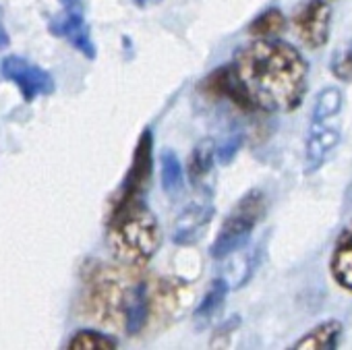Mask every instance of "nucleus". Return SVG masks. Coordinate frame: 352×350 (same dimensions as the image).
Instances as JSON below:
<instances>
[{"mask_svg": "<svg viewBox=\"0 0 352 350\" xmlns=\"http://www.w3.org/2000/svg\"><path fill=\"white\" fill-rule=\"evenodd\" d=\"M9 44H11V40H9V34H7V30L0 25V50H5V48H9Z\"/></svg>", "mask_w": 352, "mask_h": 350, "instance_id": "nucleus-21", "label": "nucleus"}, {"mask_svg": "<svg viewBox=\"0 0 352 350\" xmlns=\"http://www.w3.org/2000/svg\"><path fill=\"white\" fill-rule=\"evenodd\" d=\"M214 210L210 206H191L187 212H183L179 224H176L174 243L176 245H193L204 232V228L210 224Z\"/></svg>", "mask_w": 352, "mask_h": 350, "instance_id": "nucleus-10", "label": "nucleus"}, {"mask_svg": "<svg viewBox=\"0 0 352 350\" xmlns=\"http://www.w3.org/2000/svg\"><path fill=\"white\" fill-rule=\"evenodd\" d=\"M333 118H313L309 137L305 143V172H317L338 147L342 135L340 129L331 122Z\"/></svg>", "mask_w": 352, "mask_h": 350, "instance_id": "nucleus-8", "label": "nucleus"}, {"mask_svg": "<svg viewBox=\"0 0 352 350\" xmlns=\"http://www.w3.org/2000/svg\"><path fill=\"white\" fill-rule=\"evenodd\" d=\"M0 73L21 89L25 102H34L38 96H50L54 91V79L44 69L28 63L25 58L7 56L0 65Z\"/></svg>", "mask_w": 352, "mask_h": 350, "instance_id": "nucleus-5", "label": "nucleus"}, {"mask_svg": "<svg viewBox=\"0 0 352 350\" xmlns=\"http://www.w3.org/2000/svg\"><path fill=\"white\" fill-rule=\"evenodd\" d=\"M108 237L114 255L131 267L145 265L162 243L160 224L141 197L118 201Z\"/></svg>", "mask_w": 352, "mask_h": 350, "instance_id": "nucleus-3", "label": "nucleus"}, {"mask_svg": "<svg viewBox=\"0 0 352 350\" xmlns=\"http://www.w3.org/2000/svg\"><path fill=\"white\" fill-rule=\"evenodd\" d=\"M329 69L338 81H346V83L352 81V40L346 42L344 46L336 48L331 63H329Z\"/></svg>", "mask_w": 352, "mask_h": 350, "instance_id": "nucleus-19", "label": "nucleus"}, {"mask_svg": "<svg viewBox=\"0 0 352 350\" xmlns=\"http://www.w3.org/2000/svg\"><path fill=\"white\" fill-rule=\"evenodd\" d=\"M294 28L307 48L317 50L325 46L331 28V9L327 0H307L294 15Z\"/></svg>", "mask_w": 352, "mask_h": 350, "instance_id": "nucleus-6", "label": "nucleus"}, {"mask_svg": "<svg viewBox=\"0 0 352 350\" xmlns=\"http://www.w3.org/2000/svg\"><path fill=\"white\" fill-rule=\"evenodd\" d=\"M87 307L98 321L122 325L135 336L149 321V284L114 267H98L87 282Z\"/></svg>", "mask_w": 352, "mask_h": 350, "instance_id": "nucleus-2", "label": "nucleus"}, {"mask_svg": "<svg viewBox=\"0 0 352 350\" xmlns=\"http://www.w3.org/2000/svg\"><path fill=\"white\" fill-rule=\"evenodd\" d=\"M228 290L230 288H228V282L226 280H222V278L214 280L212 288L206 292V296L201 298V303H199V307H197V311L193 315V321H195V327L197 329L208 327L210 321L222 311V307L226 303V296H228Z\"/></svg>", "mask_w": 352, "mask_h": 350, "instance_id": "nucleus-13", "label": "nucleus"}, {"mask_svg": "<svg viewBox=\"0 0 352 350\" xmlns=\"http://www.w3.org/2000/svg\"><path fill=\"white\" fill-rule=\"evenodd\" d=\"M241 145H243V135L230 137L224 145L216 147V160H218L220 164H230V162L234 160V155L239 153Z\"/></svg>", "mask_w": 352, "mask_h": 350, "instance_id": "nucleus-20", "label": "nucleus"}, {"mask_svg": "<svg viewBox=\"0 0 352 350\" xmlns=\"http://www.w3.org/2000/svg\"><path fill=\"white\" fill-rule=\"evenodd\" d=\"M151 149H153V135L149 129H145L137 147H135L133 166H131L126 179L122 183V191H120L118 201L143 197V193L147 191L151 174H153V151Z\"/></svg>", "mask_w": 352, "mask_h": 350, "instance_id": "nucleus-7", "label": "nucleus"}, {"mask_svg": "<svg viewBox=\"0 0 352 350\" xmlns=\"http://www.w3.org/2000/svg\"><path fill=\"white\" fill-rule=\"evenodd\" d=\"M286 28V19L282 15V11L278 9H270L265 13H261L251 25H249V34L255 38H274L278 34H282Z\"/></svg>", "mask_w": 352, "mask_h": 350, "instance_id": "nucleus-16", "label": "nucleus"}, {"mask_svg": "<svg viewBox=\"0 0 352 350\" xmlns=\"http://www.w3.org/2000/svg\"><path fill=\"white\" fill-rule=\"evenodd\" d=\"M234 77L255 110L290 112L307 91V63L286 42L259 38L239 50L230 65Z\"/></svg>", "mask_w": 352, "mask_h": 350, "instance_id": "nucleus-1", "label": "nucleus"}, {"mask_svg": "<svg viewBox=\"0 0 352 350\" xmlns=\"http://www.w3.org/2000/svg\"><path fill=\"white\" fill-rule=\"evenodd\" d=\"M342 331H344L342 321L327 319V321L315 325L311 331H307L300 340H296L292 348H296V350H321V348L333 350V348H338Z\"/></svg>", "mask_w": 352, "mask_h": 350, "instance_id": "nucleus-11", "label": "nucleus"}, {"mask_svg": "<svg viewBox=\"0 0 352 350\" xmlns=\"http://www.w3.org/2000/svg\"><path fill=\"white\" fill-rule=\"evenodd\" d=\"M185 185V172L183 164L172 149H166L162 153V187L166 193L176 195Z\"/></svg>", "mask_w": 352, "mask_h": 350, "instance_id": "nucleus-15", "label": "nucleus"}, {"mask_svg": "<svg viewBox=\"0 0 352 350\" xmlns=\"http://www.w3.org/2000/svg\"><path fill=\"white\" fill-rule=\"evenodd\" d=\"M65 9H79V0H60Z\"/></svg>", "mask_w": 352, "mask_h": 350, "instance_id": "nucleus-22", "label": "nucleus"}, {"mask_svg": "<svg viewBox=\"0 0 352 350\" xmlns=\"http://www.w3.org/2000/svg\"><path fill=\"white\" fill-rule=\"evenodd\" d=\"M135 3H137L139 7H145V5H149V3H157V0H135Z\"/></svg>", "mask_w": 352, "mask_h": 350, "instance_id": "nucleus-23", "label": "nucleus"}, {"mask_svg": "<svg viewBox=\"0 0 352 350\" xmlns=\"http://www.w3.org/2000/svg\"><path fill=\"white\" fill-rule=\"evenodd\" d=\"M329 272L342 288L352 292V228L338 239L329 259Z\"/></svg>", "mask_w": 352, "mask_h": 350, "instance_id": "nucleus-12", "label": "nucleus"}, {"mask_svg": "<svg viewBox=\"0 0 352 350\" xmlns=\"http://www.w3.org/2000/svg\"><path fill=\"white\" fill-rule=\"evenodd\" d=\"M69 348L71 350H112L116 348V340L100 331L81 329L69 340Z\"/></svg>", "mask_w": 352, "mask_h": 350, "instance_id": "nucleus-17", "label": "nucleus"}, {"mask_svg": "<svg viewBox=\"0 0 352 350\" xmlns=\"http://www.w3.org/2000/svg\"><path fill=\"white\" fill-rule=\"evenodd\" d=\"M216 164V143L214 139H204L195 145L189 164H187V172H189V179L191 183L199 185L208 174L212 172Z\"/></svg>", "mask_w": 352, "mask_h": 350, "instance_id": "nucleus-14", "label": "nucleus"}, {"mask_svg": "<svg viewBox=\"0 0 352 350\" xmlns=\"http://www.w3.org/2000/svg\"><path fill=\"white\" fill-rule=\"evenodd\" d=\"M342 108V91L338 87H325L317 94L313 106V118H336Z\"/></svg>", "mask_w": 352, "mask_h": 350, "instance_id": "nucleus-18", "label": "nucleus"}, {"mask_svg": "<svg viewBox=\"0 0 352 350\" xmlns=\"http://www.w3.org/2000/svg\"><path fill=\"white\" fill-rule=\"evenodd\" d=\"M50 32L58 38H67L81 54L87 58H96V44L91 42L89 28L79 9H65L50 21Z\"/></svg>", "mask_w": 352, "mask_h": 350, "instance_id": "nucleus-9", "label": "nucleus"}, {"mask_svg": "<svg viewBox=\"0 0 352 350\" xmlns=\"http://www.w3.org/2000/svg\"><path fill=\"white\" fill-rule=\"evenodd\" d=\"M267 210L265 195L259 189L249 191L247 195L241 197V201L232 208V212L226 216L210 253L214 259H226L234 251L247 245L251 239V232L255 226L263 220Z\"/></svg>", "mask_w": 352, "mask_h": 350, "instance_id": "nucleus-4", "label": "nucleus"}]
</instances>
